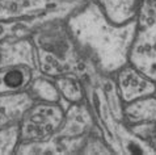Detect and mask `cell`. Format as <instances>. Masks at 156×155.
I'll return each mask as SVG.
<instances>
[{"mask_svg":"<svg viewBox=\"0 0 156 155\" xmlns=\"http://www.w3.org/2000/svg\"><path fill=\"white\" fill-rule=\"evenodd\" d=\"M102 8L108 19L115 24L135 20L140 0H94Z\"/></svg>","mask_w":156,"mask_h":155,"instance_id":"obj_11","label":"cell"},{"mask_svg":"<svg viewBox=\"0 0 156 155\" xmlns=\"http://www.w3.org/2000/svg\"><path fill=\"white\" fill-rule=\"evenodd\" d=\"M123 120L127 126L156 122V95L123 104Z\"/></svg>","mask_w":156,"mask_h":155,"instance_id":"obj_9","label":"cell"},{"mask_svg":"<svg viewBox=\"0 0 156 155\" xmlns=\"http://www.w3.org/2000/svg\"><path fill=\"white\" fill-rule=\"evenodd\" d=\"M27 91L32 95L34 101L46 103H62V96L55 84L54 78L43 75L41 72L34 75Z\"/></svg>","mask_w":156,"mask_h":155,"instance_id":"obj_12","label":"cell"},{"mask_svg":"<svg viewBox=\"0 0 156 155\" xmlns=\"http://www.w3.org/2000/svg\"><path fill=\"white\" fill-rule=\"evenodd\" d=\"M115 88L123 104L156 95V81L127 63L113 75Z\"/></svg>","mask_w":156,"mask_h":155,"instance_id":"obj_6","label":"cell"},{"mask_svg":"<svg viewBox=\"0 0 156 155\" xmlns=\"http://www.w3.org/2000/svg\"><path fill=\"white\" fill-rule=\"evenodd\" d=\"M66 108L62 103L34 101L20 121L21 142L49 141L62 128Z\"/></svg>","mask_w":156,"mask_h":155,"instance_id":"obj_5","label":"cell"},{"mask_svg":"<svg viewBox=\"0 0 156 155\" xmlns=\"http://www.w3.org/2000/svg\"><path fill=\"white\" fill-rule=\"evenodd\" d=\"M66 27L81 54L98 72L113 76L129 63L135 20L115 24L94 0H87L66 20Z\"/></svg>","mask_w":156,"mask_h":155,"instance_id":"obj_1","label":"cell"},{"mask_svg":"<svg viewBox=\"0 0 156 155\" xmlns=\"http://www.w3.org/2000/svg\"><path fill=\"white\" fill-rule=\"evenodd\" d=\"M19 124L9 125V126L0 129V155L16 154L17 146L21 142Z\"/></svg>","mask_w":156,"mask_h":155,"instance_id":"obj_14","label":"cell"},{"mask_svg":"<svg viewBox=\"0 0 156 155\" xmlns=\"http://www.w3.org/2000/svg\"><path fill=\"white\" fill-rule=\"evenodd\" d=\"M129 63L156 81V0H140Z\"/></svg>","mask_w":156,"mask_h":155,"instance_id":"obj_4","label":"cell"},{"mask_svg":"<svg viewBox=\"0 0 156 155\" xmlns=\"http://www.w3.org/2000/svg\"><path fill=\"white\" fill-rule=\"evenodd\" d=\"M87 0H0V41L32 37L49 24L66 21Z\"/></svg>","mask_w":156,"mask_h":155,"instance_id":"obj_2","label":"cell"},{"mask_svg":"<svg viewBox=\"0 0 156 155\" xmlns=\"http://www.w3.org/2000/svg\"><path fill=\"white\" fill-rule=\"evenodd\" d=\"M28 66L38 72V59L32 37L0 41V68Z\"/></svg>","mask_w":156,"mask_h":155,"instance_id":"obj_7","label":"cell"},{"mask_svg":"<svg viewBox=\"0 0 156 155\" xmlns=\"http://www.w3.org/2000/svg\"><path fill=\"white\" fill-rule=\"evenodd\" d=\"M54 80L62 96V100L67 101L68 104H75L85 100V84L81 76L68 74L54 78Z\"/></svg>","mask_w":156,"mask_h":155,"instance_id":"obj_13","label":"cell"},{"mask_svg":"<svg viewBox=\"0 0 156 155\" xmlns=\"http://www.w3.org/2000/svg\"><path fill=\"white\" fill-rule=\"evenodd\" d=\"M38 59V72L50 78L60 75H79L84 78L92 67L81 54L66 21L49 24L32 36Z\"/></svg>","mask_w":156,"mask_h":155,"instance_id":"obj_3","label":"cell"},{"mask_svg":"<svg viewBox=\"0 0 156 155\" xmlns=\"http://www.w3.org/2000/svg\"><path fill=\"white\" fill-rule=\"evenodd\" d=\"M36 74L28 66L0 68V95L27 91Z\"/></svg>","mask_w":156,"mask_h":155,"instance_id":"obj_10","label":"cell"},{"mask_svg":"<svg viewBox=\"0 0 156 155\" xmlns=\"http://www.w3.org/2000/svg\"><path fill=\"white\" fill-rule=\"evenodd\" d=\"M33 103L34 99L28 91L0 95V129L19 124Z\"/></svg>","mask_w":156,"mask_h":155,"instance_id":"obj_8","label":"cell"}]
</instances>
